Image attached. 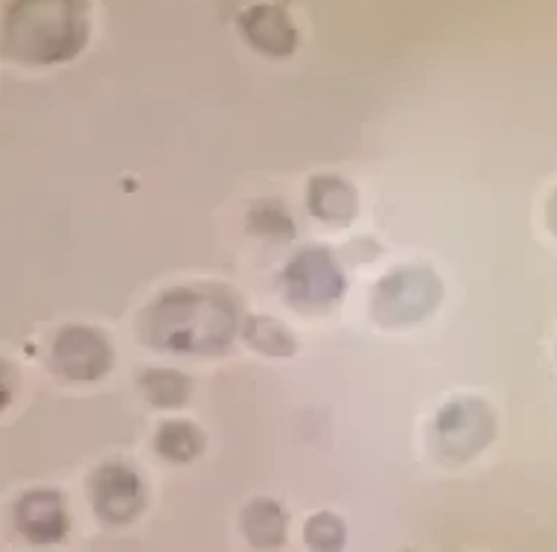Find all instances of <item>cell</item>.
Here are the masks:
<instances>
[{"label":"cell","mask_w":557,"mask_h":552,"mask_svg":"<svg viewBox=\"0 0 557 552\" xmlns=\"http://www.w3.org/2000/svg\"><path fill=\"white\" fill-rule=\"evenodd\" d=\"M281 286L295 307L319 310L345 295V275L327 249H307L284 269Z\"/></svg>","instance_id":"obj_4"},{"label":"cell","mask_w":557,"mask_h":552,"mask_svg":"<svg viewBox=\"0 0 557 552\" xmlns=\"http://www.w3.org/2000/svg\"><path fill=\"white\" fill-rule=\"evenodd\" d=\"M307 205L319 220L347 225L357 217V191L338 175H315L307 191Z\"/></svg>","instance_id":"obj_10"},{"label":"cell","mask_w":557,"mask_h":552,"mask_svg":"<svg viewBox=\"0 0 557 552\" xmlns=\"http://www.w3.org/2000/svg\"><path fill=\"white\" fill-rule=\"evenodd\" d=\"M239 29L248 38V45L265 56H289L298 45V33H295L293 21L286 19V12L272 3H260L251 7L248 12L239 15Z\"/></svg>","instance_id":"obj_9"},{"label":"cell","mask_w":557,"mask_h":552,"mask_svg":"<svg viewBox=\"0 0 557 552\" xmlns=\"http://www.w3.org/2000/svg\"><path fill=\"white\" fill-rule=\"evenodd\" d=\"M156 451L175 465L193 462L205 451V433L190 421H166L156 433Z\"/></svg>","instance_id":"obj_12"},{"label":"cell","mask_w":557,"mask_h":552,"mask_svg":"<svg viewBox=\"0 0 557 552\" xmlns=\"http://www.w3.org/2000/svg\"><path fill=\"white\" fill-rule=\"evenodd\" d=\"M248 229L260 234V237H277L289 240L295 234V225L284 205L277 203H255L248 211Z\"/></svg>","instance_id":"obj_15"},{"label":"cell","mask_w":557,"mask_h":552,"mask_svg":"<svg viewBox=\"0 0 557 552\" xmlns=\"http://www.w3.org/2000/svg\"><path fill=\"white\" fill-rule=\"evenodd\" d=\"M15 526L33 543H55L67 532L64 500L55 491H29L15 503Z\"/></svg>","instance_id":"obj_8"},{"label":"cell","mask_w":557,"mask_h":552,"mask_svg":"<svg viewBox=\"0 0 557 552\" xmlns=\"http://www.w3.org/2000/svg\"><path fill=\"white\" fill-rule=\"evenodd\" d=\"M88 38L83 0H15L7 15V50L29 65H55Z\"/></svg>","instance_id":"obj_2"},{"label":"cell","mask_w":557,"mask_h":552,"mask_svg":"<svg viewBox=\"0 0 557 552\" xmlns=\"http://www.w3.org/2000/svg\"><path fill=\"white\" fill-rule=\"evenodd\" d=\"M243 529H246L248 541L260 547V550L281 547L286 538L284 508L272 503V500H255L243 515Z\"/></svg>","instance_id":"obj_11"},{"label":"cell","mask_w":557,"mask_h":552,"mask_svg":"<svg viewBox=\"0 0 557 552\" xmlns=\"http://www.w3.org/2000/svg\"><path fill=\"white\" fill-rule=\"evenodd\" d=\"M91 500L97 515L109 524H128L147 503L144 482L126 465H102L91 477Z\"/></svg>","instance_id":"obj_7"},{"label":"cell","mask_w":557,"mask_h":552,"mask_svg":"<svg viewBox=\"0 0 557 552\" xmlns=\"http://www.w3.org/2000/svg\"><path fill=\"white\" fill-rule=\"evenodd\" d=\"M140 389L149 397V404L161 406V409H175V406L187 404L190 397V380L173 371V368H152L140 378Z\"/></svg>","instance_id":"obj_14"},{"label":"cell","mask_w":557,"mask_h":552,"mask_svg":"<svg viewBox=\"0 0 557 552\" xmlns=\"http://www.w3.org/2000/svg\"><path fill=\"white\" fill-rule=\"evenodd\" d=\"M243 333H246V342L251 348H257L260 354H269V357H293L298 351L293 333L286 331L277 319H269V316H248L246 324H243Z\"/></svg>","instance_id":"obj_13"},{"label":"cell","mask_w":557,"mask_h":552,"mask_svg":"<svg viewBox=\"0 0 557 552\" xmlns=\"http://www.w3.org/2000/svg\"><path fill=\"white\" fill-rule=\"evenodd\" d=\"M53 366L67 380H100L111 368V345L100 331L71 324L53 342Z\"/></svg>","instance_id":"obj_6"},{"label":"cell","mask_w":557,"mask_h":552,"mask_svg":"<svg viewBox=\"0 0 557 552\" xmlns=\"http://www.w3.org/2000/svg\"><path fill=\"white\" fill-rule=\"evenodd\" d=\"M441 284L426 269H397L374 290V316L383 324H411L438 307Z\"/></svg>","instance_id":"obj_3"},{"label":"cell","mask_w":557,"mask_h":552,"mask_svg":"<svg viewBox=\"0 0 557 552\" xmlns=\"http://www.w3.org/2000/svg\"><path fill=\"white\" fill-rule=\"evenodd\" d=\"M548 225H552L557 234V194H555V199L548 203Z\"/></svg>","instance_id":"obj_17"},{"label":"cell","mask_w":557,"mask_h":552,"mask_svg":"<svg viewBox=\"0 0 557 552\" xmlns=\"http://www.w3.org/2000/svg\"><path fill=\"white\" fill-rule=\"evenodd\" d=\"M304 538L312 550H338V547H345V524L336 515L321 512V515H312L307 520Z\"/></svg>","instance_id":"obj_16"},{"label":"cell","mask_w":557,"mask_h":552,"mask_svg":"<svg viewBox=\"0 0 557 552\" xmlns=\"http://www.w3.org/2000/svg\"><path fill=\"white\" fill-rule=\"evenodd\" d=\"M435 433H438L441 456L453 462L473 459L494 439V413L491 406L473 397L453 401L438 413Z\"/></svg>","instance_id":"obj_5"},{"label":"cell","mask_w":557,"mask_h":552,"mask_svg":"<svg viewBox=\"0 0 557 552\" xmlns=\"http://www.w3.org/2000/svg\"><path fill=\"white\" fill-rule=\"evenodd\" d=\"M237 333V302L222 286H175L140 316L147 345L175 354H220Z\"/></svg>","instance_id":"obj_1"}]
</instances>
